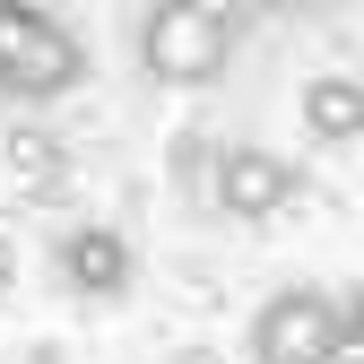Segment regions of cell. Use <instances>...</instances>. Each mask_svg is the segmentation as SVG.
I'll return each mask as SVG.
<instances>
[{
    "instance_id": "1",
    "label": "cell",
    "mask_w": 364,
    "mask_h": 364,
    "mask_svg": "<svg viewBox=\"0 0 364 364\" xmlns=\"http://www.w3.org/2000/svg\"><path fill=\"white\" fill-rule=\"evenodd\" d=\"M235 43H243V18L217 9V0H156V9H139V26H130L139 70L156 87H182V96H200V87H217L235 70Z\"/></svg>"
},
{
    "instance_id": "2",
    "label": "cell",
    "mask_w": 364,
    "mask_h": 364,
    "mask_svg": "<svg viewBox=\"0 0 364 364\" xmlns=\"http://www.w3.org/2000/svg\"><path fill=\"white\" fill-rule=\"evenodd\" d=\"M87 87V43L70 18L0 0V96L9 105H61Z\"/></svg>"
},
{
    "instance_id": "3",
    "label": "cell",
    "mask_w": 364,
    "mask_h": 364,
    "mask_svg": "<svg viewBox=\"0 0 364 364\" xmlns=\"http://www.w3.org/2000/svg\"><path fill=\"white\" fill-rule=\"evenodd\" d=\"M252 364H338V295L330 287H278L252 312Z\"/></svg>"
},
{
    "instance_id": "4",
    "label": "cell",
    "mask_w": 364,
    "mask_h": 364,
    "mask_svg": "<svg viewBox=\"0 0 364 364\" xmlns=\"http://www.w3.org/2000/svg\"><path fill=\"white\" fill-rule=\"evenodd\" d=\"M208 200H217V217H235V225H269V217L295 200V165H287L278 148H252V139H235V148H217Z\"/></svg>"
},
{
    "instance_id": "5",
    "label": "cell",
    "mask_w": 364,
    "mask_h": 364,
    "mask_svg": "<svg viewBox=\"0 0 364 364\" xmlns=\"http://www.w3.org/2000/svg\"><path fill=\"white\" fill-rule=\"evenodd\" d=\"M53 269H61V287L70 295H87V304H113V295H130V278H139V252H130V235L122 225H70V235L53 243Z\"/></svg>"
},
{
    "instance_id": "6",
    "label": "cell",
    "mask_w": 364,
    "mask_h": 364,
    "mask_svg": "<svg viewBox=\"0 0 364 364\" xmlns=\"http://www.w3.org/2000/svg\"><path fill=\"white\" fill-rule=\"evenodd\" d=\"M295 113H304V139L312 148H355L364 139V78L355 70H312L304 96H295Z\"/></svg>"
},
{
    "instance_id": "7",
    "label": "cell",
    "mask_w": 364,
    "mask_h": 364,
    "mask_svg": "<svg viewBox=\"0 0 364 364\" xmlns=\"http://www.w3.org/2000/svg\"><path fill=\"white\" fill-rule=\"evenodd\" d=\"M338 364H364V287L338 295Z\"/></svg>"
},
{
    "instance_id": "8",
    "label": "cell",
    "mask_w": 364,
    "mask_h": 364,
    "mask_svg": "<svg viewBox=\"0 0 364 364\" xmlns=\"http://www.w3.org/2000/svg\"><path fill=\"white\" fill-rule=\"evenodd\" d=\"M182 364H217V347H191V355H182Z\"/></svg>"
}]
</instances>
